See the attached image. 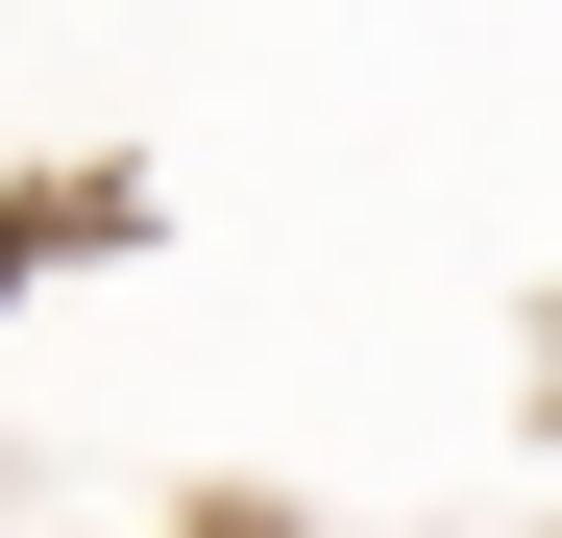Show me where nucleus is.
Instances as JSON below:
<instances>
[{
  "instance_id": "1",
  "label": "nucleus",
  "mask_w": 562,
  "mask_h": 538,
  "mask_svg": "<svg viewBox=\"0 0 562 538\" xmlns=\"http://www.w3.org/2000/svg\"><path fill=\"white\" fill-rule=\"evenodd\" d=\"M123 221H147V197H123V171H49V197H0V294H25V269H49V245H123Z\"/></svg>"
}]
</instances>
